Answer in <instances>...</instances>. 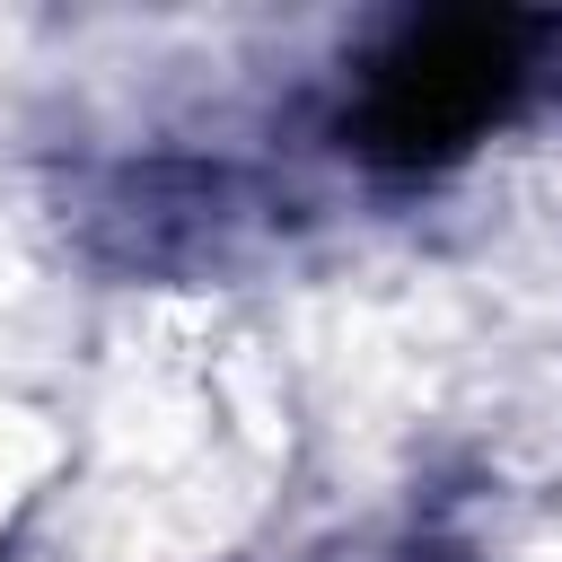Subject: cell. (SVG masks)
<instances>
[{
	"instance_id": "cell-1",
	"label": "cell",
	"mask_w": 562,
	"mask_h": 562,
	"mask_svg": "<svg viewBox=\"0 0 562 562\" xmlns=\"http://www.w3.org/2000/svg\"><path fill=\"white\" fill-rule=\"evenodd\" d=\"M509 79L518 70H509V35L501 26H474V18L422 26L369 88V140L386 158H439V149L474 140L501 114Z\"/></svg>"
}]
</instances>
